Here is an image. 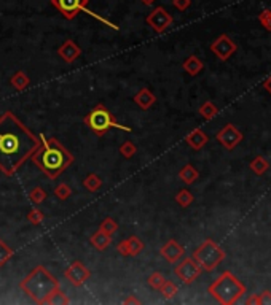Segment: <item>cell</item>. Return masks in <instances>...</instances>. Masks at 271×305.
<instances>
[{"label": "cell", "mask_w": 271, "mask_h": 305, "mask_svg": "<svg viewBox=\"0 0 271 305\" xmlns=\"http://www.w3.org/2000/svg\"><path fill=\"white\" fill-rule=\"evenodd\" d=\"M38 146L40 137L13 111L7 110L0 116V172L4 175L13 177Z\"/></svg>", "instance_id": "cell-1"}, {"label": "cell", "mask_w": 271, "mask_h": 305, "mask_svg": "<svg viewBox=\"0 0 271 305\" xmlns=\"http://www.w3.org/2000/svg\"><path fill=\"white\" fill-rule=\"evenodd\" d=\"M31 159L49 180H56L75 161L72 152L56 137L45 138L43 135H40V146L34 151Z\"/></svg>", "instance_id": "cell-2"}, {"label": "cell", "mask_w": 271, "mask_h": 305, "mask_svg": "<svg viewBox=\"0 0 271 305\" xmlns=\"http://www.w3.org/2000/svg\"><path fill=\"white\" fill-rule=\"evenodd\" d=\"M59 288V280L45 266H37L24 280L19 281V289L40 305H46L48 297Z\"/></svg>", "instance_id": "cell-3"}, {"label": "cell", "mask_w": 271, "mask_h": 305, "mask_svg": "<svg viewBox=\"0 0 271 305\" xmlns=\"http://www.w3.org/2000/svg\"><path fill=\"white\" fill-rule=\"evenodd\" d=\"M209 294L222 305H233L246 292V286L241 283L232 272H224L210 286L207 288Z\"/></svg>", "instance_id": "cell-4"}, {"label": "cell", "mask_w": 271, "mask_h": 305, "mask_svg": "<svg viewBox=\"0 0 271 305\" xmlns=\"http://www.w3.org/2000/svg\"><path fill=\"white\" fill-rule=\"evenodd\" d=\"M83 123H85L86 127L91 130L93 134H96L97 137L105 135L107 132H109L110 129H114V127L122 129V130H125V132H131V130H133L131 127H128V126H123V124L117 123L115 118H114V115L110 113V111L107 110V107L102 105V104H97L91 111H89V113L83 118Z\"/></svg>", "instance_id": "cell-5"}, {"label": "cell", "mask_w": 271, "mask_h": 305, "mask_svg": "<svg viewBox=\"0 0 271 305\" xmlns=\"http://www.w3.org/2000/svg\"><path fill=\"white\" fill-rule=\"evenodd\" d=\"M198 264L199 267L206 272H212L220 262L225 259V251L220 248L214 240L206 239L201 245H199L192 256Z\"/></svg>", "instance_id": "cell-6"}, {"label": "cell", "mask_w": 271, "mask_h": 305, "mask_svg": "<svg viewBox=\"0 0 271 305\" xmlns=\"http://www.w3.org/2000/svg\"><path fill=\"white\" fill-rule=\"evenodd\" d=\"M201 272H203V269L199 267V264L193 258H185V259H182V262L177 264L174 267L176 277L185 284L193 283L199 275H201Z\"/></svg>", "instance_id": "cell-7"}, {"label": "cell", "mask_w": 271, "mask_h": 305, "mask_svg": "<svg viewBox=\"0 0 271 305\" xmlns=\"http://www.w3.org/2000/svg\"><path fill=\"white\" fill-rule=\"evenodd\" d=\"M89 0H49L59 13H61L67 21H72L80 12H85Z\"/></svg>", "instance_id": "cell-8"}, {"label": "cell", "mask_w": 271, "mask_h": 305, "mask_svg": "<svg viewBox=\"0 0 271 305\" xmlns=\"http://www.w3.org/2000/svg\"><path fill=\"white\" fill-rule=\"evenodd\" d=\"M64 277L67 278V281L72 283L74 286L80 288L89 280V277H91V272H89V269L85 266L82 261H74L64 270Z\"/></svg>", "instance_id": "cell-9"}, {"label": "cell", "mask_w": 271, "mask_h": 305, "mask_svg": "<svg viewBox=\"0 0 271 305\" xmlns=\"http://www.w3.org/2000/svg\"><path fill=\"white\" fill-rule=\"evenodd\" d=\"M173 16H171L163 7H156L152 13H148L145 18V23L152 27L156 34H163L165 30L173 24Z\"/></svg>", "instance_id": "cell-10"}, {"label": "cell", "mask_w": 271, "mask_h": 305, "mask_svg": "<svg viewBox=\"0 0 271 305\" xmlns=\"http://www.w3.org/2000/svg\"><path fill=\"white\" fill-rule=\"evenodd\" d=\"M236 49H238L236 43L227 34H222L210 43V51H212L220 60H228L236 53Z\"/></svg>", "instance_id": "cell-11"}, {"label": "cell", "mask_w": 271, "mask_h": 305, "mask_svg": "<svg viewBox=\"0 0 271 305\" xmlns=\"http://www.w3.org/2000/svg\"><path fill=\"white\" fill-rule=\"evenodd\" d=\"M217 141L227 149H235L241 141H243V134L233 124H225L217 132Z\"/></svg>", "instance_id": "cell-12"}, {"label": "cell", "mask_w": 271, "mask_h": 305, "mask_svg": "<svg viewBox=\"0 0 271 305\" xmlns=\"http://www.w3.org/2000/svg\"><path fill=\"white\" fill-rule=\"evenodd\" d=\"M159 254H161L163 259L168 261L169 264H176V262H179L180 259L184 258L185 250H184V247L180 245L177 240L169 239V240L165 243V245L159 248Z\"/></svg>", "instance_id": "cell-13"}, {"label": "cell", "mask_w": 271, "mask_h": 305, "mask_svg": "<svg viewBox=\"0 0 271 305\" xmlns=\"http://www.w3.org/2000/svg\"><path fill=\"white\" fill-rule=\"evenodd\" d=\"M58 56L61 57L66 64H72L82 56V48H80L72 38H67L66 42L58 48Z\"/></svg>", "instance_id": "cell-14"}, {"label": "cell", "mask_w": 271, "mask_h": 305, "mask_svg": "<svg viewBox=\"0 0 271 305\" xmlns=\"http://www.w3.org/2000/svg\"><path fill=\"white\" fill-rule=\"evenodd\" d=\"M144 242L136 236H131L126 240H122L117 245V251L122 256H137V254L144 250Z\"/></svg>", "instance_id": "cell-15"}, {"label": "cell", "mask_w": 271, "mask_h": 305, "mask_svg": "<svg viewBox=\"0 0 271 305\" xmlns=\"http://www.w3.org/2000/svg\"><path fill=\"white\" fill-rule=\"evenodd\" d=\"M133 100L140 110H148L156 104V96L148 88H142L134 94Z\"/></svg>", "instance_id": "cell-16"}, {"label": "cell", "mask_w": 271, "mask_h": 305, "mask_svg": "<svg viewBox=\"0 0 271 305\" xmlns=\"http://www.w3.org/2000/svg\"><path fill=\"white\" fill-rule=\"evenodd\" d=\"M207 135L204 134V132L201 130V129H193L190 134L185 137V141H187V145L190 146V148H193V149H201V148H204V145L207 143Z\"/></svg>", "instance_id": "cell-17"}, {"label": "cell", "mask_w": 271, "mask_h": 305, "mask_svg": "<svg viewBox=\"0 0 271 305\" xmlns=\"http://www.w3.org/2000/svg\"><path fill=\"white\" fill-rule=\"evenodd\" d=\"M89 243L99 251H104L110 247V243H112V236H109V234L102 232L101 229H97L94 234H91V237H89Z\"/></svg>", "instance_id": "cell-18"}, {"label": "cell", "mask_w": 271, "mask_h": 305, "mask_svg": "<svg viewBox=\"0 0 271 305\" xmlns=\"http://www.w3.org/2000/svg\"><path fill=\"white\" fill-rule=\"evenodd\" d=\"M182 67H184V70L188 73V75H192V77H196L201 70L204 68V64H203V60L199 59L198 56H188L185 60H184V64H182Z\"/></svg>", "instance_id": "cell-19"}, {"label": "cell", "mask_w": 271, "mask_h": 305, "mask_svg": "<svg viewBox=\"0 0 271 305\" xmlns=\"http://www.w3.org/2000/svg\"><path fill=\"white\" fill-rule=\"evenodd\" d=\"M179 178L182 180L185 185H193V183L199 178V172L192 164H187V166H184L182 169H180Z\"/></svg>", "instance_id": "cell-20"}, {"label": "cell", "mask_w": 271, "mask_h": 305, "mask_svg": "<svg viewBox=\"0 0 271 305\" xmlns=\"http://www.w3.org/2000/svg\"><path fill=\"white\" fill-rule=\"evenodd\" d=\"M29 83H31V78L27 77L26 72H23V70H18V72L10 78V85H12L16 91H24Z\"/></svg>", "instance_id": "cell-21"}, {"label": "cell", "mask_w": 271, "mask_h": 305, "mask_svg": "<svg viewBox=\"0 0 271 305\" xmlns=\"http://www.w3.org/2000/svg\"><path fill=\"white\" fill-rule=\"evenodd\" d=\"M83 186H85V189L89 191V192H96V191L101 189L102 180H101V177L96 175V174H89V175H86V178L83 180Z\"/></svg>", "instance_id": "cell-22"}, {"label": "cell", "mask_w": 271, "mask_h": 305, "mask_svg": "<svg viewBox=\"0 0 271 305\" xmlns=\"http://www.w3.org/2000/svg\"><path fill=\"white\" fill-rule=\"evenodd\" d=\"M195 197H193V192L188 191V189H180L177 194H176V202L177 205H180L182 208H187L193 203Z\"/></svg>", "instance_id": "cell-23"}, {"label": "cell", "mask_w": 271, "mask_h": 305, "mask_svg": "<svg viewBox=\"0 0 271 305\" xmlns=\"http://www.w3.org/2000/svg\"><path fill=\"white\" fill-rule=\"evenodd\" d=\"M249 167H250V170H252L255 175H263L265 172L269 169V164H268V161L263 159L262 156H255L252 159V162H250Z\"/></svg>", "instance_id": "cell-24"}, {"label": "cell", "mask_w": 271, "mask_h": 305, "mask_svg": "<svg viewBox=\"0 0 271 305\" xmlns=\"http://www.w3.org/2000/svg\"><path fill=\"white\" fill-rule=\"evenodd\" d=\"M177 291H179L177 284L173 283V281H169V280H166V281L163 283V286L159 288V292H161V296H163L166 300L174 299V297H176V294H177Z\"/></svg>", "instance_id": "cell-25"}, {"label": "cell", "mask_w": 271, "mask_h": 305, "mask_svg": "<svg viewBox=\"0 0 271 305\" xmlns=\"http://www.w3.org/2000/svg\"><path fill=\"white\" fill-rule=\"evenodd\" d=\"M198 113L201 115L204 119H212V118H215L217 116V113H219V108L212 104V102H204V104L199 107V110H198Z\"/></svg>", "instance_id": "cell-26"}, {"label": "cell", "mask_w": 271, "mask_h": 305, "mask_svg": "<svg viewBox=\"0 0 271 305\" xmlns=\"http://www.w3.org/2000/svg\"><path fill=\"white\" fill-rule=\"evenodd\" d=\"M67 303H70V299L61 291V288L56 289L46 300V305H67Z\"/></svg>", "instance_id": "cell-27"}, {"label": "cell", "mask_w": 271, "mask_h": 305, "mask_svg": "<svg viewBox=\"0 0 271 305\" xmlns=\"http://www.w3.org/2000/svg\"><path fill=\"white\" fill-rule=\"evenodd\" d=\"M45 199H46V192L43 188L35 186L29 191V200H31L34 205H40L42 202H45Z\"/></svg>", "instance_id": "cell-28"}, {"label": "cell", "mask_w": 271, "mask_h": 305, "mask_svg": "<svg viewBox=\"0 0 271 305\" xmlns=\"http://www.w3.org/2000/svg\"><path fill=\"white\" fill-rule=\"evenodd\" d=\"M165 281H166V278H165V275H163L161 272H153L152 275L147 278L148 286L152 288V289H155V291H159V288L163 286Z\"/></svg>", "instance_id": "cell-29"}, {"label": "cell", "mask_w": 271, "mask_h": 305, "mask_svg": "<svg viewBox=\"0 0 271 305\" xmlns=\"http://www.w3.org/2000/svg\"><path fill=\"white\" fill-rule=\"evenodd\" d=\"M118 151H120V155H122L125 159H131L136 152H137V146L133 143V141H123L122 145H120V148H118Z\"/></svg>", "instance_id": "cell-30"}, {"label": "cell", "mask_w": 271, "mask_h": 305, "mask_svg": "<svg viewBox=\"0 0 271 305\" xmlns=\"http://www.w3.org/2000/svg\"><path fill=\"white\" fill-rule=\"evenodd\" d=\"M15 251L10 248L4 240H0V267H4L5 264L13 258Z\"/></svg>", "instance_id": "cell-31"}, {"label": "cell", "mask_w": 271, "mask_h": 305, "mask_svg": "<svg viewBox=\"0 0 271 305\" xmlns=\"http://www.w3.org/2000/svg\"><path fill=\"white\" fill-rule=\"evenodd\" d=\"M55 196L59 200H67L70 196H72V188L66 185V183H59V185L55 188Z\"/></svg>", "instance_id": "cell-32"}, {"label": "cell", "mask_w": 271, "mask_h": 305, "mask_svg": "<svg viewBox=\"0 0 271 305\" xmlns=\"http://www.w3.org/2000/svg\"><path fill=\"white\" fill-rule=\"evenodd\" d=\"M27 219H29V222H31V224L38 226V224H42V222H43L45 215H43V211H42V210H38V208H32L31 211L27 213Z\"/></svg>", "instance_id": "cell-33"}, {"label": "cell", "mask_w": 271, "mask_h": 305, "mask_svg": "<svg viewBox=\"0 0 271 305\" xmlns=\"http://www.w3.org/2000/svg\"><path fill=\"white\" fill-rule=\"evenodd\" d=\"M99 229H101L102 232H105V234H109V236H114V234L118 231V224H117V222H115L112 218H105V219L101 222Z\"/></svg>", "instance_id": "cell-34"}, {"label": "cell", "mask_w": 271, "mask_h": 305, "mask_svg": "<svg viewBox=\"0 0 271 305\" xmlns=\"http://www.w3.org/2000/svg\"><path fill=\"white\" fill-rule=\"evenodd\" d=\"M258 21L268 32H271V10H263V12L258 15Z\"/></svg>", "instance_id": "cell-35"}, {"label": "cell", "mask_w": 271, "mask_h": 305, "mask_svg": "<svg viewBox=\"0 0 271 305\" xmlns=\"http://www.w3.org/2000/svg\"><path fill=\"white\" fill-rule=\"evenodd\" d=\"M257 305H271V292L262 291L257 294Z\"/></svg>", "instance_id": "cell-36"}, {"label": "cell", "mask_w": 271, "mask_h": 305, "mask_svg": "<svg viewBox=\"0 0 271 305\" xmlns=\"http://www.w3.org/2000/svg\"><path fill=\"white\" fill-rule=\"evenodd\" d=\"M173 5L179 12H185V10L192 5V0H173Z\"/></svg>", "instance_id": "cell-37"}, {"label": "cell", "mask_w": 271, "mask_h": 305, "mask_svg": "<svg viewBox=\"0 0 271 305\" xmlns=\"http://www.w3.org/2000/svg\"><path fill=\"white\" fill-rule=\"evenodd\" d=\"M246 303H247V305H257V294H254V296L247 297Z\"/></svg>", "instance_id": "cell-38"}, {"label": "cell", "mask_w": 271, "mask_h": 305, "mask_svg": "<svg viewBox=\"0 0 271 305\" xmlns=\"http://www.w3.org/2000/svg\"><path fill=\"white\" fill-rule=\"evenodd\" d=\"M123 302H125V303H140V300H139V299H136V297H133V296L126 297Z\"/></svg>", "instance_id": "cell-39"}, {"label": "cell", "mask_w": 271, "mask_h": 305, "mask_svg": "<svg viewBox=\"0 0 271 305\" xmlns=\"http://www.w3.org/2000/svg\"><path fill=\"white\" fill-rule=\"evenodd\" d=\"M263 88H265V89L268 91V93L271 94V77H269V78L265 81V83H263Z\"/></svg>", "instance_id": "cell-40"}, {"label": "cell", "mask_w": 271, "mask_h": 305, "mask_svg": "<svg viewBox=\"0 0 271 305\" xmlns=\"http://www.w3.org/2000/svg\"><path fill=\"white\" fill-rule=\"evenodd\" d=\"M153 2H155V0H142V4H144V5H152Z\"/></svg>", "instance_id": "cell-41"}]
</instances>
